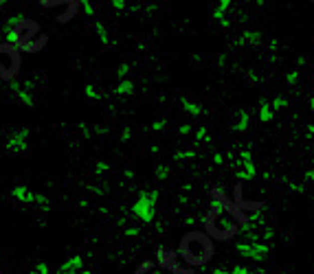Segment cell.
Instances as JSON below:
<instances>
[{
  "instance_id": "obj_1",
  "label": "cell",
  "mask_w": 314,
  "mask_h": 274,
  "mask_svg": "<svg viewBox=\"0 0 314 274\" xmlns=\"http://www.w3.org/2000/svg\"><path fill=\"white\" fill-rule=\"evenodd\" d=\"M216 255V244L202 230H189L183 235L178 246V257L183 259L185 266L196 268V266H207Z\"/></svg>"
},
{
  "instance_id": "obj_2",
  "label": "cell",
  "mask_w": 314,
  "mask_h": 274,
  "mask_svg": "<svg viewBox=\"0 0 314 274\" xmlns=\"http://www.w3.org/2000/svg\"><path fill=\"white\" fill-rule=\"evenodd\" d=\"M240 222L235 219L222 204L211 206V211L205 215V230L213 241H229L238 235Z\"/></svg>"
},
{
  "instance_id": "obj_3",
  "label": "cell",
  "mask_w": 314,
  "mask_h": 274,
  "mask_svg": "<svg viewBox=\"0 0 314 274\" xmlns=\"http://www.w3.org/2000/svg\"><path fill=\"white\" fill-rule=\"evenodd\" d=\"M11 44H15V46L26 53H37L42 51L44 46H46L48 37L42 33L40 24H37L35 20H22L18 24L13 26V31H11Z\"/></svg>"
},
{
  "instance_id": "obj_4",
  "label": "cell",
  "mask_w": 314,
  "mask_h": 274,
  "mask_svg": "<svg viewBox=\"0 0 314 274\" xmlns=\"http://www.w3.org/2000/svg\"><path fill=\"white\" fill-rule=\"evenodd\" d=\"M22 68V53L15 44L0 42V79H13Z\"/></svg>"
},
{
  "instance_id": "obj_5",
  "label": "cell",
  "mask_w": 314,
  "mask_h": 274,
  "mask_svg": "<svg viewBox=\"0 0 314 274\" xmlns=\"http://www.w3.org/2000/svg\"><path fill=\"white\" fill-rule=\"evenodd\" d=\"M40 4H42V7H46V9H62V13L57 15V22H62V24L73 20L75 13H77V9H79V4H77L75 0H53V2L42 0Z\"/></svg>"
}]
</instances>
